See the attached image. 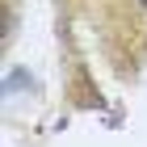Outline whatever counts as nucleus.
Returning a JSON list of instances; mask_svg holds the SVG:
<instances>
[{"instance_id":"f257e3e1","label":"nucleus","mask_w":147,"mask_h":147,"mask_svg":"<svg viewBox=\"0 0 147 147\" xmlns=\"http://www.w3.org/2000/svg\"><path fill=\"white\" fill-rule=\"evenodd\" d=\"M139 4H143V9H147V0H139Z\"/></svg>"}]
</instances>
